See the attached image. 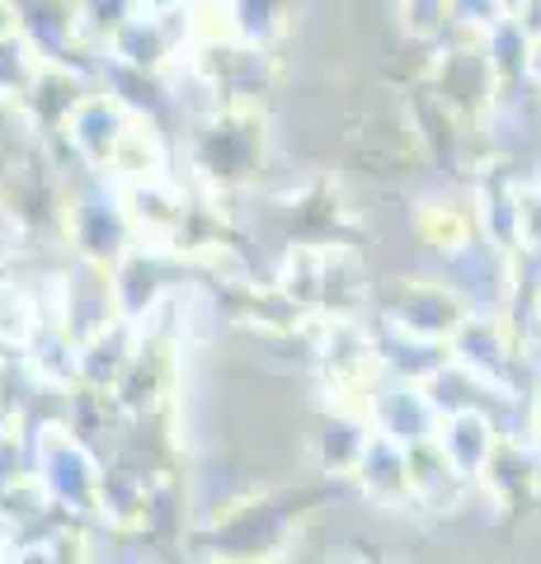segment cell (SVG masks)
Here are the masks:
<instances>
[{
    "label": "cell",
    "mask_w": 541,
    "mask_h": 564,
    "mask_svg": "<svg viewBox=\"0 0 541 564\" xmlns=\"http://www.w3.org/2000/svg\"><path fill=\"white\" fill-rule=\"evenodd\" d=\"M528 76L541 80V43H532V57H528Z\"/></svg>",
    "instance_id": "obj_1"
},
{
    "label": "cell",
    "mask_w": 541,
    "mask_h": 564,
    "mask_svg": "<svg viewBox=\"0 0 541 564\" xmlns=\"http://www.w3.org/2000/svg\"><path fill=\"white\" fill-rule=\"evenodd\" d=\"M532 429H537V443H541V391H537V404H532Z\"/></svg>",
    "instance_id": "obj_2"
}]
</instances>
